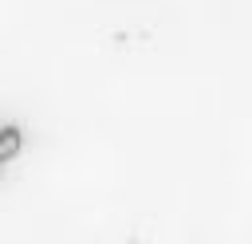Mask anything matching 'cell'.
<instances>
[{
    "label": "cell",
    "mask_w": 252,
    "mask_h": 244,
    "mask_svg": "<svg viewBox=\"0 0 252 244\" xmlns=\"http://www.w3.org/2000/svg\"><path fill=\"white\" fill-rule=\"evenodd\" d=\"M20 150H24V134H20V126H0V173H4V165H8Z\"/></svg>",
    "instance_id": "1"
}]
</instances>
